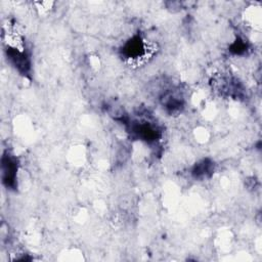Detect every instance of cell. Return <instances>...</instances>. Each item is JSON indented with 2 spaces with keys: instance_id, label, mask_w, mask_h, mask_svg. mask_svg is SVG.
I'll return each mask as SVG.
<instances>
[{
  "instance_id": "1",
  "label": "cell",
  "mask_w": 262,
  "mask_h": 262,
  "mask_svg": "<svg viewBox=\"0 0 262 262\" xmlns=\"http://www.w3.org/2000/svg\"><path fill=\"white\" fill-rule=\"evenodd\" d=\"M2 178L3 182L8 186H12L15 181V176H16V162L15 160L8 154H4L2 156Z\"/></svg>"
}]
</instances>
